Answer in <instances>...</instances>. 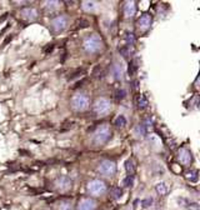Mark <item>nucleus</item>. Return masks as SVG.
<instances>
[{
  "mask_svg": "<svg viewBox=\"0 0 200 210\" xmlns=\"http://www.w3.org/2000/svg\"><path fill=\"white\" fill-rule=\"evenodd\" d=\"M101 48H103V40L98 34L89 35L83 42V49L88 54H95V52L100 51Z\"/></svg>",
  "mask_w": 200,
  "mask_h": 210,
  "instance_id": "nucleus-1",
  "label": "nucleus"
},
{
  "mask_svg": "<svg viewBox=\"0 0 200 210\" xmlns=\"http://www.w3.org/2000/svg\"><path fill=\"white\" fill-rule=\"evenodd\" d=\"M111 138V129L109 126V124H101L100 126H98L96 131L94 133V141L95 145H104L105 143H108L109 139Z\"/></svg>",
  "mask_w": 200,
  "mask_h": 210,
  "instance_id": "nucleus-2",
  "label": "nucleus"
},
{
  "mask_svg": "<svg viewBox=\"0 0 200 210\" xmlns=\"http://www.w3.org/2000/svg\"><path fill=\"white\" fill-rule=\"evenodd\" d=\"M70 104H71V108L75 111H84L89 108L90 100L85 94H76L71 98Z\"/></svg>",
  "mask_w": 200,
  "mask_h": 210,
  "instance_id": "nucleus-3",
  "label": "nucleus"
},
{
  "mask_svg": "<svg viewBox=\"0 0 200 210\" xmlns=\"http://www.w3.org/2000/svg\"><path fill=\"white\" fill-rule=\"evenodd\" d=\"M93 110H94V113L98 114L99 116H104V115L110 113L111 104H110V101L108 99H105V98L96 99L94 105H93Z\"/></svg>",
  "mask_w": 200,
  "mask_h": 210,
  "instance_id": "nucleus-4",
  "label": "nucleus"
},
{
  "mask_svg": "<svg viewBox=\"0 0 200 210\" xmlns=\"http://www.w3.org/2000/svg\"><path fill=\"white\" fill-rule=\"evenodd\" d=\"M106 191V184L101 180H91L88 183V193L90 195H94V196H99L105 194Z\"/></svg>",
  "mask_w": 200,
  "mask_h": 210,
  "instance_id": "nucleus-5",
  "label": "nucleus"
},
{
  "mask_svg": "<svg viewBox=\"0 0 200 210\" xmlns=\"http://www.w3.org/2000/svg\"><path fill=\"white\" fill-rule=\"evenodd\" d=\"M98 172L104 176H113L116 173V164L113 160H103L99 163Z\"/></svg>",
  "mask_w": 200,
  "mask_h": 210,
  "instance_id": "nucleus-6",
  "label": "nucleus"
},
{
  "mask_svg": "<svg viewBox=\"0 0 200 210\" xmlns=\"http://www.w3.org/2000/svg\"><path fill=\"white\" fill-rule=\"evenodd\" d=\"M55 184V186L59 191H68L69 189H71V185H73V181L69 176H66V175H60L55 179L54 181Z\"/></svg>",
  "mask_w": 200,
  "mask_h": 210,
  "instance_id": "nucleus-7",
  "label": "nucleus"
},
{
  "mask_svg": "<svg viewBox=\"0 0 200 210\" xmlns=\"http://www.w3.org/2000/svg\"><path fill=\"white\" fill-rule=\"evenodd\" d=\"M66 25H68V20H66V18L64 15H59L51 20V29L56 34L61 33L66 28Z\"/></svg>",
  "mask_w": 200,
  "mask_h": 210,
  "instance_id": "nucleus-8",
  "label": "nucleus"
},
{
  "mask_svg": "<svg viewBox=\"0 0 200 210\" xmlns=\"http://www.w3.org/2000/svg\"><path fill=\"white\" fill-rule=\"evenodd\" d=\"M151 21H153V16H151L150 13H144L138 20V28L143 31L148 30L151 25Z\"/></svg>",
  "mask_w": 200,
  "mask_h": 210,
  "instance_id": "nucleus-9",
  "label": "nucleus"
},
{
  "mask_svg": "<svg viewBox=\"0 0 200 210\" xmlns=\"http://www.w3.org/2000/svg\"><path fill=\"white\" fill-rule=\"evenodd\" d=\"M178 158L181 164L184 165H190L191 161H193V155H191V151L186 148H181L179 149V153H178Z\"/></svg>",
  "mask_w": 200,
  "mask_h": 210,
  "instance_id": "nucleus-10",
  "label": "nucleus"
},
{
  "mask_svg": "<svg viewBox=\"0 0 200 210\" xmlns=\"http://www.w3.org/2000/svg\"><path fill=\"white\" fill-rule=\"evenodd\" d=\"M95 209H96V201L90 198L82 199L78 204V210H95Z\"/></svg>",
  "mask_w": 200,
  "mask_h": 210,
  "instance_id": "nucleus-11",
  "label": "nucleus"
},
{
  "mask_svg": "<svg viewBox=\"0 0 200 210\" xmlns=\"http://www.w3.org/2000/svg\"><path fill=\"white\" fill-rule=\"evenodd\" d=\"M20 14L24 19L26 20H35L38 16H39V13L35 8H24L21 11H20Z\"/></svg>",
  "mask_w": 200,
  "mask_h": 210,
  "instance_id": "nucleus-12",
  "label": "nucleus"
},
{
  "mask_svg": "<svg viewBox=\"0 0 200 210\" xmlns=\"http://www.w3.org/2000/svg\"><path fill=\"white\" fill-rule=\"evenodd\" d=\"M124 16L125 18H133L136 14V5L134 2H126L124 5Z\"/></svg>",
  "mask_w": 200,
  "mask_h": 210,
  "instance_id": "nucleus-13",
  "label": "nucleus"
},
{
  "mask_svg": "<svg viewBox=\"0 0 200 210\" xmlns=\"http://www.w3.org/2000/svg\"><path fill=\"white\" fill-rule=\"evenodd\" d=\"M155 191H156V194H158L159 196H165V195L168 194L169 189H168V185H166L165 183L160 181V183H158L156 185H155Z\"/></svg>",
  "mask_w": 200,
  "mask_h": 210,
  "instance_id": "nucleus-14",
  "label": "nucleus"
},
{
  "mask_svg": "<svg viewBox=\"0 0 200 210\" xmlns=\"http://www.w3.org/2000/svg\"><path fill=\"white\" fill-rule=\"evenodd\" d=\"M148 105H149V99H148V95L146 94H141L138 96V108L140 110H144L148 108Z\"/></svg>",
  "mask_w": 200,
  "mask_h": 210,
  "instance_id": "nucleus-15",
  "label": "nucleus"
},
{
  "mask_svg": "<svg viewBox=\"0 0 200 210\" xmlns=\"http://www.w3.org/2000/svg\"><path fill=\"white\" fill-rule=\"evenodd\" d=\"M119 52L124 58H129V56H131L133 54H134V49H133V46H130V45L126 44V45H123V46L119 48Z\"/></svg>",
  "mask_w": 200,
  "mask_h": 210,
  "instance_id": "nucleus-16",
  "label": "nucleus"
},
{
  "mask_svg": "<svg viewBox=\"0 0 200 210\" xmlns=\"http://www.w3.org/2000/svg\"><path fill=\"white\" fill-rule=\"evenodd\" d=\"M111 71H113V75L114 78L116 79V80H120L123 76V69H122V65H120L119 63H114L113 68H111Z\"/></svg>",
  "mask_w": 200,
  "mask_h": 210,
  "instance_id": "nucleus-17",
  "label": "nucleus"
},
{
  "mask_svg": "<svg viewBox=\"0 0 200 210\" xmlns=\"http://www.w3.org/2000/svg\"><path fill=\"white\" fill-rule=\"evenodd\" d=\"M138 59H133V60H130L129 61V67H128V73H129V75L130 76H133V75H135L136 74V71H138Z\"/></svg>",
  "mask_w": 200,
  "mask_h": 210,
  "instance_id": "nucleus-18",
  "label": "nucleus"
},
{
  "mask_svg": "<svg viewBox=\"0 0 200 210\" xmlns=\"http://www.w3.org/2000/svg\"><path fill=\"white\" fill-rule=\"evenodd\" d=\"M186 175V179H188L190 183H196L198 180H199V172L198 170H189L188 173L185 174Z\"/></svg>",
  "mask_w": 200,
  "mask_h": 210,
  "instance_id": "nucleus-19",
  "label": "nucleus"
},
{
  "mask_svg": "<svg viewBox=\"0 0 200 210\" xmlns=\"http://www.w3.org/2000/svg\"><path fill=\"white\" fill-rule=\"evenodd\" d=\"M59 4H60L59 2H45L44 3V8H45L46 11L53 13L54 10H56L59 8Z\"/></svg>",
  "mask_w": 200,
  "mask_h": 210,
  "instance_id": "nucleus-20",
  "label": "nucleus"
},
{
  "mask_svg": "<svg viewBox=\"0 0 200 210\" xmlns=\"http://www.w3.org/2000/svg\"><path fill=\"white\" fill-rule=\"evenodd\" d=\"M82 8H83L85 11H94L95 8H96V3H95V2H83Z\"/></svg>",
  "mask_w": 200,
  "mask_h": 210,
  "instance_id": "nucleus-21",
  "label": "nucleus"
},
{
  "mask_svg": "<svg viewBox=\"0 0 200 210\" xmlns=\"http://www.w3.org/2000/svg\"><path fill=\"white\" fill-rule=\"evenodd\" d=\"M114 125H115L116 128H124V126L126 125V119H125V116H124V115H119L116 119H115V121H114Z\"/></svg>",
  "mask_w": 200,
  "mask_h": 210,
  "instance_id": "nucleus-22",
  "label": "nucleus"
},
{
  "mask_svg": "<svg viewBox=\"0 0 200 210\" xmlns=\"http://www.w3.org/2000/svg\"><path fill=\"white\" fill-rule=\"evenodd\" d=\"M125 170L128 172V174H134L135 173V165H134V161L131 159H128L125 161Z\"/></svg>",
  "mask_w": 200,
  "mask_h": 210,
  "instance_id": "nucleus-23",
  "label": "nucleus"
},
{
  "mask_svg": "<svg viewBox=\"0 0 200 210\" xmlns=\"http://www.w3.org/2000/svg\"><path fill=\"white\" fill-rule=\"evenodd\" d=\"M134 179H135L134 174H128L126 178H125L124 181H123V185L126 186V188H131L133 184H134Z\"/></svg>",
  "mask_w": 200,
  "mask_h": 210,
  "instance_id": "nucleus-24",
  "label": "nucleus"
},
{
  "mask_svg": "<svg viewBox=\"0 0 200 210\" xmlns=\"http://www.w3.org/2000/svg\"><path fill=\"white\" fill-rule=\"evenodd\" d=\"M141 125H143V128L145 129L146 133H149V131L153 129V120L148 116V118H145V119H144V121H143Z\"/></svg>",
  "mask_w": 200,
  "mask_h": 210,
  "instance_id": "nucleus-25",
  "label": "nucleus"
},
{
  "mask_svg": "<svg viewBox=\"0 0 200 210\" xmlns=\"http://www.w3.org/2000/svg\"><path fill=\"white\" fill-rule=\"evenodd\" d=\"M59 210H73L71 201H69V200H61L59 203Z\"/></svg>",
  "mask_w": 200,
  "mask_h": 210,
  "instance_id": "nucleus-26",
  "label": "nucleus"
},
{
  "mask_svg": "<svg viewBox=\"0 0 200 210\" xmlns=\"http://www.w3.org/2000/svg\"><path fill=\"white\" fill-rule=\"evenodd\" d=\"M122 195H123V190L120 186H115L111 189V196H113V199H120L122 198Z\"/></svg>",
  "mask_w": 200,
  "mask_h": 210,
  "instance_id": "nucleus-27",
  "label": "nucleus"
},
{
  "mask_svg": "<svg viewBox=\"0 0 200 210\" xmlns=\"http://www.w3.org/2000/svg\"><path fill=\"white\" fill-rule=\"evenodd\" d=\"M125 40H126L128 45L133 46V45L135 44V42H136V38H135V35L133 34V33H126V35H125Z\"/></svg>",
  "mask_w": 200,
  "mask_h": 210,
  "instance_id": "nucleus-28",
  "label": "nucleus"
},
{
  "mask_svg": "<svg viewBox=\"0 0 200 210\" xmlns=\"http://www.w3.org/2000/svg\"><path fill=\"white\" fill-rule=\"evenodd\" d=\"M125 96H126V91H125L124 89H118V90H116L115 99H116L118 101H122V100H123Z\"/></svg>",
  "mask_w": 200,
  "mask_h": 210,
  "instance_id": "nucleus-29",
  "label": "nucleus"
},
{
  "mask_svg": "<svg viewBox=\"0 0 200 210\" xmlns=\"http://www.w3.org/2000/svg\"><path fill=\"white\" fill-rule=\"evenodd\" d=\"M153 198H145L144 200H141V206L144 208V209H146V208H150L151 205H153Z\"/></svg>",
  "mask_w": 200,
  "mask_h": 210,
  "instance_id": "nucleus-30",
  "label": "nucleus"
},
{
  "mask_svg": "<svg viewBox=\"0 0 200 210\" xmlns=\"http://www.w3.org/2000/svg\"><path fill=\"white\" fill-rule=\"evenodd\" d=\"M101 71H103L101 67H100V65H96V67L94 68V70H93V76H95V78H101V76H100Z\"/></svg>",
  "mask_w": 200,
  "mask_h": 210,
  "instance_id": "nucleus-31",
  "label": "nucleus"
},
{
  "mask_svg": "<svg viewBox=\"0 0 200 210\" xmlns=\"http://www.w3.org/2000/svg\"><path fill=\"white\" fill-rule=\"evenodd\" d=\"M145 134H146L145 129L143 128V125H141V124H139V125L136 126V135H138V136H141V138H143V136H144Z\"/></svg>",
  "mask_w": 200,
  "mask_h": 210,
  "instance_id": "nucleus-32",
  "label": "nucleus"
},
{
  "mask_svg": "<svg viewBox=\"0 0 200 210\" xmlns=\"http://www.w3.org/2000/svg\"><path fill=\"white\" fill-rule=\"evenodd\" d=\"M186 208H188V210H199V204L198 203H189Z\"/></svg>",
  "mask_w": 200,
  "mask_h": 210,
  "instance_id": "nucleus-33",
  "label": "nucleus"
},
{
  "mask_svg": "<svg viewBox=\"0 0 200 210\" xmlns=\"http://www.w3.org/2000/svg\"><path fill=\"white\" fill-rule=\"evenodd\" d=\"M84 73V70H78L76 73H74L71 76H69V80H74L75 78H79V76H82V74Z\"/></svg>",
  "mask_w": 200,
  "mask_h": 210,
  "instance_id": "nucleus-34",
  "label": "nucleus"
},
{
  "mask_svg": "<svg viewBox=\"0 0 200 210\" xmlns=\"http://www.w3.org/2000/svg\"><path fill=\"white\" fill-rule=\"evenodd\" d=\"M178 203L181 204L183 206H188V204H189V201L186 200V199H184V198H179V199H178Z\"/></svg>",
  "mask_w": 200,
  "mask_h": 210,
  "instance_id": "nucleus-35",
  "label": "nucleus"
},
{
  "mask_svg": "<svg viewBox=\"0 0 200 210\" xmlns=\"http://www.w3.org/2000/svg\"><path fill=\"white\" fill-rule=\"evenodd\" d=\"M79 23H80V28H86V26L89 25V21L88 20H84V19H82V20H79Z\"/></svg>",
  "mask_w": 200,
  "mask_h": 210,
  "instance_id": "nucleus-36",
  "label": "nucleus"
},
{
  "mask_svg": "<svg viewBox=\"0 0 200 210\" xmlns=\"http://www.w3.org/2000/svg\"><path fill=\"white\" fill-rule=\"evenodd\" d=\"M53 49H54V45L50 44V45H48V46L44 49V51L46 52V54H49V52H51V51H53Z\"/></svg>",
  "mask_w": 200,
  "mask_h": 210,
  "instance_id": "nucleus-37",
  "label": "nucleus"
},
{
  "mask_svg": "<svg viewBox=\"0 0 200 210\" xmlns=\"http://www.w3.org/2000/svg\"><path fill=\"white\" fill-rule=\"evenodd\" d=\"M133 85H134V86H133V88H134V90H136V89L139 88V86H138V85H139V81H134V83H133Z\"/></svg>",
  "mask_w": 200,
  "mask_h": 210,
  "instance_id": "nucleus-38",
  "label": "nucleus"
}]
</instances>
